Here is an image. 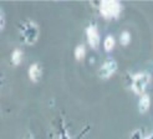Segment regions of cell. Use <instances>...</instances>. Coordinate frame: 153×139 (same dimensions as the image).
<instances>
[{"label":"cell","mask_w":153,"mask_h":139,"mask_svg":"<svg viewBox=\"0 0 153 139\" xmlns=\"http://www.w3.org/2000/svg\"><path fill=\"white\" fill-rule=\"evenodd\" d=\"M122 10V5L120 1H112V0H105L100 4V11L101 15L106 19L116 18L120 15Z\"/></svg>","instance_id":"cell-1"},{"label":"cell","mask_w":153,"mask_h":139,"mask_svg":"<svg viewBox=\"0 0 153 139\" xmlns=\"http://www.w3.org/2000/svg\"><path fill=\"white\" fill-rule=\"evenodd\" d=\"M149 83V75L146 72H141V73H136L133 76L132 80V89L134 91V93L137 95H142L146 87Z\"/></svg>","instance_id":"cell-2"},{"label":"cell","mask_w":153,"mask_h":139,"mask_svg":"<svg viewBox=\"0 0 153 139\" xmlns=\"http://www.w3.org/2000/svg\"><path fill=\"white\" fill-rule=\"evenodd\" d=\"M116 70H117L116 61L108 60V61H106L105 64H102L101 67L98 68V76H100V78L107 80V78H110V77H111L114 72H116Z\"/></svg>","instance_id":"cell-3"},{"label":"cell","mask_w":153,"mask_h":139,"mask_svg":"<svg viewBox=\"0 0 153 139\" xmlns=\"http://www.w3.org/2000/svg\"><path fill=\"white\" fill-rule=\"evenodd\" d=\"M86 36H87V40H88V44L92 49H97L98 45H100V35H98V31H97V27L91 25L86 29Z\"/></svg>","instance_id":"cell-4"},{"label":"cell","mask_w":153,"mask_h":139,"mask_svg":"<svg viewBox=\"0 0 153 139\" xmlns=\"http://www.w3.org/2000/svg\"><path fill=\"white\" fill-rule=\"evenodd\" d=\"M42 76V70L39 64H33L29 67V78L33 82H37Z\"/></svg>","instance_id":"cell-5"},{"label":"cell","mask_w":153,"mask_h":139,"mask_svg":"<svg viewBox=\"0 0 153 139\" xmlns=\"http://www.w3.org/2000/svg\"><path fill=\"white\" fill-rule=\"evenodd\" d=\"M151 106V101H149V96L148 95H142L140 102H138V108L140 111L143 113V112H147L148 108Z\"/></svg>","instance_id":"cell-6"},{"label":"cell","mask_w":153,"mask_h":139,"mask_svg":"<svg viewBox=\"0 0 153 139\" xmlns=\"http://www.w3.org/2000/svg\"><path fill=\"white\" fill-rule=\"evenodd\" d=\"M114 44H116L114 42V37L108 35V36H106L105 41H103V47H105L106 51H111L114 47Z\"/></svg>","instance_id":"cell-7"},{"label":"cell","mask_w":153,"mask_h":139,"mask_svg":"<svg viewBox=\"0 0 153 139\" xmlns=\"http://www.w3.org/2000/svg\"><path fill=\"white\" fill-rule=\"evenodd\" d=\"M21 58H22V51L16 49L13 52V55H11V62H13V65H19L21 62Z\"/></svg>","instance_id":"cell-8"},{"label":"cell","mask_w":153,"mask_h":139,"mask_svg":"<svg viewBox=\"0 0 153 139\" xmlns=\"http://www.w3.org/2000/svg\"><path fill=\"white\" fill-rule=\"evenodd\" d=\"M86 55V51H85V46L83 45H79L75 49V58L76 60H82Z\"/></svg>","instance_id":"cell-9"},{"label":"cell","mask_w":153,"mask_h":139,"mask_svg":"<svg viewBox=\"0 0 153 139\" xmlns=\"http://www.w3.org/2000/svg\"><path fill=\"white\" fill-rule=\"evenodd\" d=\"M120 40H121V44H122V45L126 46V45L129 44V41H131V35H129L128 31H123V33L121 34Z\"/></svg>","instance_id":"cell-10"}]
</instances>
